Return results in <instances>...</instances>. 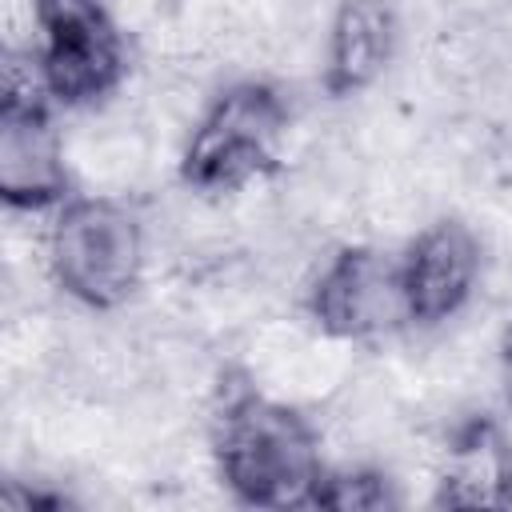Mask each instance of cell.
Here are the masks:
<instances>
[{"label": "cell", "instance_id": "6da1fadb", "mask_svg": "<svg viewBox=\"0 0 512 512\" xmlns=\"http://www.w3.org/2000/svg\"><path fill=\"white\" fill-rule=\"evenodd\" d=\"M212 452L220 480L240 504L300 508L324 480L320 444L308 420L248 384L220 392L212 416Z\"/></svg>", "mask_w": 512, "mask_h": 512}, {"label": "cell", "instance_id": "7a4b0ae2", "mask_svg": "<svg viewBox=\"0 0 512 512\" xmlns=\"http://www.w3.org/2000/svg\"><path fill=\"white\" fill-rule=\"evenodd\" d=\"M48 260L56 284L72 300L88 308H116L140 280L144 236L124 204L80 196L60 204L48 236Z\"/></svg>", "mask_w": 512, "mask_h": 512}, {"label": "cell", "instance_id": "3957f363", "mask_svg": "<svg viewBox=\"0 0 512 512\" xmlns=\"http://www.w3.org/2000/svg\"><path fill=\"white\" fill-rule=\"evenodd\" d=\"M284 100L268 84H232L200 116L180 176L200 192H232L272 172L284 136Z\"/></svg>", "mask_w": 512, "mask_h": 512}, {"label": "cell", "instance_id": "277c9868", "mask_svg": "<svg viewBox=\"0 0 512 512\" xmlns=\"http://www.w3.org/2000/svg\"><path fill=\"white\" fill-rule=\"evenodd\" d=\"M40 88L68 108L96 104L124 76V40L100 0H36Z\"/></svg>", "mask_w": 512, "mask_h": 512}, {"label": "cell", "instance_id": "5b68a950", "mask_svg": "<svg viewBox=\"0 0 512 512\" xmlns=\"http://www.w3.org/2000/svg\"><path fill=\"white\" fill-rule=\"evenodd\" d=\"M312 320L340 340H368L412 324L400 260L380 248H340L308 292Z\"/></svg>", "mask_w": 512, "mask_h": 512}, {"label": "cell", "instance_id": "8992f818", "mask_svg": "<svg viewBox=\"0 0 512 512\" xmlns=\"http://www.w3.org/2000/svg\"><path fill=\"white\" fill-rule=\"evenodd\" d=\"M0 196L8 208H48L64 204L68 172L60 136L44 112L36 92H24L8 80L4 108H0Z\"/></svg>", "mask_w": 512, "mask_h": 512}, {"label": "cell", "instance_id": "52a82bcc", "mask_svg": "<svg viewBox=\"0 0 512 512\" xmlns=\"http://www.w3.org/2000/svg\"><path fill=\"white\" fill-rule=\"evenodd\" d=\"M400 272L412 324L448 320L476 288L480 244L460 220H440L408 244V252L400 256Z\"/></svg>", "mask_w": 512, "mask_h": 512}, {"label": "cell", "instance_id": "ba28073f", "mask_svg": "<svg viewBox=\"0 0 512 512\" xmlns=\"http://www.w3.org/2000/svg\"><path fill=\"white\" fill-rule=\"evenodd\" d=\"M436 508H508L512 504V444L488 420L460 424L436 472Z\"/></svg>", "mask_w": 512, "mask_h": 512}, {"label": "cell", "instance_id": "9c48e42d", "mask_svg": "<svg viewBox=\"0 0 512 512\" xmlns=\"http://www.w3.org/2000/svg\"><path fill=\"white\" fill-rule=\"evenodd\" d=\"M396 44V20L384 0H344L332 36H328V60H324V88L332 96H352L368 88Z\"/></svg>", "mask_w": 512, "mask_h": 512}, {"label": "cell", "instance_id": "30bf717a", "mask_svg": "<svg viewBox=\"0 0 512 512\" xmlns=\"http://www.w3.org/2000/svg\"><path fill=\"white\" fill-rule=\"evenodd\" d=\"M312 504L336 512H376V508H392L396 496L388 488V476L380 472H336V476L324 472Z\"/></svg>", "mask_w": 512, "mask_h": 512}, {"label": "cell", "instance_id": "8fae6325", "mask_svg": "<svg viewBox=\"0 0 512 512\" xmlns=\"http://www.w3.org/2000/svg\"><path fill=\"white\" fill-rule=\"evenodd\" d=\"M500 376H504V392H508V404H512V324L500 340Z\"/></svg>", "mask_w": 512, "mask_h": 512}]
</instances>
